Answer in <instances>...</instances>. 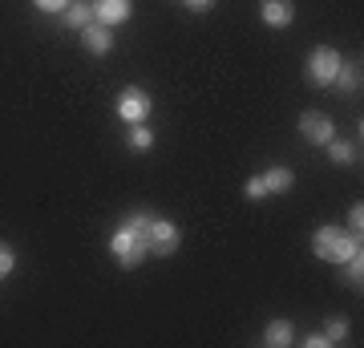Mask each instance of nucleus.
<instances>
[{"label": "nucleus", "instance_id": "1", "mask_svg": "<svg viewBox=\"0 0 364 348\" xmlns=\"http://www.w3.org/2000/svg\"><path fill=\"white\" fill-rule=\"evenodd\" d=\"M150 211H134L130 219L122 223L114 235H109V251L122 268H142L146 255H150V243H146V227H150Z\"/></svg>", "mask_w": 364, "mask_h": 348}, {"label": "nucleus", "instance_id": "2", "mask_svg": "<svg viewBox=\"0 0 364 348\" xmlns=\"http://www.w3.org/2000/svg\"><path fill=\"white\" fill-rule=\"evenodd\" d=\"M312 251H316V259H324V263H344V259H352L360 251V239L352 231H340V227L324 223V227H316V235H312Z\"/></svg>", "mask_w": 364, "mask_h": 348}, {"label": "nucleus", "instance_id": "3", "mask_svg": "<svg viewBox=\"0 0 364 348\" xmlns=\"http://www.w3.org/2000/svg\"><path fill=\"white\" fill-rule=\"evenodd\" d=\"M150 110H154V97H150L142 85H130V90L117 93V117H122L126 126H138V122H146V117H150Z\"/></svg>", "mask_w": 364, "mask_h": 348}, {"label": "nucleus", "instance_id": "4", "mask_svg": "<svg viewBox=\"0 0 364 348\" xmlns=\"http://www.w3.org/2000/svg\"><path fill=\"white\" fill-rule=\"evenodd\" d=\"M340 61H344V57H340L332 45H316V49L308 53V81H312V85H332Z\"/></svg>", "mask_w": 364, "mask_h": 348}, {"label": "nucleus", "instance_id": "5", "mask_svg": "<svg viewBox=\"0 0 364 348\" xmlns=\"http://www.w3.org/2000/svg\"><path fill=\"white\" fill-rule=\"evenodd\" d=\"M299 134H304V142L328 146L336 138V126H332V117L320 114V110H304V114H299Z\"/></svg>", "mask_w": 364, "mask_h": 348}, {"label": "nucleus", "instance_id": "6", "mask_svg": "<svg viewBox=\"0 0 364 348\" xmlns=\"http://www.w3.org/2000/svg\"><path fill=\"white\" fill-rule=\"evenodd\" d=\"M146 243H150V255H174L178 251V227L170 219H150Z\"/></svg>", "mask_w": 364, "mask_h": 348}, {"label": "nucleus", "instance_id": "7", "mask_svg": "<svg viewBox=\"0 0 364 348\" xmlns=\"http://www.w3.org/2000/svg\"><path fill=\"white\" fill-rule=\"evenodd\" d=\"M259 16H263V25L287 28L296 21V4H291V0H259Z\"/></svg>", "mask_w": 364, "mask_h": 348}, {"label": "nucleus", "instance_id": "8", "mask_svg": "<svg viewBox=\"0 0 364 348\" xmlns=\"http://www.w3.org/2000/svg\"><path fill=\"white\" fill-rule=\"evenodd\" d=\"M81 45L90 53H97V57H105V53L114 49V33H109V25H102V21H90V25L81 28Z\"/></svg>", "mask_w": 364, "mask_h": 348}, {"label": "nucleus", "instance_id": "9", "mask_svg": "<svg viewBox=\"0 0 364 348\" xmlns=\"http://www.w3.org/2000/svg\"><path fill=\"white\" fill-rule=\"evenodd\" d=\"M130 13H134V4L130 0H93V16L102 21V25H122V21H130Z\"/></svg>", "mask_w": 364, "mask_h": 348}, {"label": "nucleus", "instance_id": "10", "mask_svg": "<svg viewBox=\"0 0 364 348\" xmlns=\"http://www.w3.org/2000/svg\"><path fill=\"white\" fill-rule=\"evenodd\" d=\"M332 85H336L340 93H360V85H364L360 61H340V69H336V78H332Z\"/></svg>", "mask_w": 364, "mask_h": 348}, {"label": "nucleus", "instance_id": "11", "mask_svg": "<svg viewBox=\"0 0 364 348\" xmlns=\"http://www.w3.org/2000/svg\"><path fill=\"white\" fill-rule=\"evenodd\" d=\"M291 340H296V324L291 320H272L263 328V344L267 348H287Z\"/></svg>", "mask_w": 364, "mask_h": 348}, {"label": "nucleus", "instance_id": "12", "mask_svg": "<svg viewBox=\"0 0 364 348\" xmlns=\"http://www.w3.org/2000/svg\"><path fill=\"white\" fill-rule=\"evenodd\" d=\"M259 179H263V186H267V194H284V191H291L296 174H291L287 167H267Z\"/></svg>", "mask_w": 364, "mask_h": 348}, {"label": "nucleus", "instance_id": "13", "mask_svg": "<svg viewBox=\"0 0 364 348\" xmlns=\"http://www.w3.org/2000/svg\"><path fill=\"white\" fill-rule=\"evenodd\" d=\"M90 21H97V16H93V4H85V0H69V9H65V25L81 33V28L90 25Z\"/></svg>", "mask_w": 364, "mask_h": 348}, {"label": "nucleus", "instance_id": "14", "mask_svg": "<svg viewBox=\"0 0 364 348\" xmlns=\"http://www.w3.org/2000/svg\"><path fill=\"white\" fill-rule=\"evenodd\" d=\"M320 336H324V344H344V340H348V320H344V316H332Z\"/></svg>", "mask_w": 364, "mask_h": 348}, {"label": "nucleus", "instance_id": "15", "mask_svg": "<svg viewBox=\"0 0 364 348\" xmlns=\"http://www.w3.org/2000/svg\"><path fill=\"white\" fill-rule=\"evenodd\" d=\"M328 154H332V162H336V167H352V158H356V146H352V142H340V138H332V142H328Z\"/></svg>", "mask_w": 364, "mask_h": 348}, {"label": "nucleus", "instance_id": "16", "mask_svg": "<svg viewBox=\"0 0 364 348\" xmlns=\"http://www.w3.org/2000/svg\"><path fill=\"white\" fill-rule=\"evenodd\" d=\"M340 268H344V280H348V284H356V288L364 284V259H360V251H356L352 259H344Z\"/></svg>", "mask_w": 364, "mask_h": 348}, {"label": "nucleus", "instance_id": "17", "mask_svg": "<svg viewBox=\"0 0 364 348\" xmlns=\"http://www.w3.org/2000/svg\"><path fill=\"white\" fill-rule=\"evenodd\" d=\"M130 146H134V150H150V146H154V130H146L142 122L130 126Z\"/></svg>", "mask_w": 364, "mask_h": 348}, {"label": "nucleus", "instance_id": "18", "mask_svg": "<svg viewBox=\"0 0 364 348\" xmlns=\"http://www.w3.org/2000/svg\"><path fill=\"white\" fill-rule=\"evenodd\" d=\"M13 268H16V251L9 243H0V280H4V275H13Z\"/></svg>", "mask_w": 364, "mask_h": 348}, {"label": "nucleus", "instance_id": "19", "mask_svg": "<svg viewBox=\"0 0 364 348\" xmlns=\"http://www.w3.org/2000/svg\"><path fill=\"white\" fill-rule=\"evenodd\" d=\"M243 194H247L251 203H259V199H267V186H263V179L255 174V179H247V186H243Z\"/></svg>", "mask_w": 364, "mask_h": 348}, {"label": "nucleus", "instance_id": "20", "mask_svg": "<svg viewBox=\"0 0 364 348\" xmlns=\"http://www.w3.org/2000/svg\"><path fill=\"white\" fill-rule=\"evenodd\" d=\"M348 227H352V235L360 239V231H364V206H360V203H356V206L348 211Z\"/></svg>", "mask_w": 364, "mask_h": 348}, {"label": "nucleus", "instance_id": "21", "mask_svg": "<svg viewBox=\"0 0 364 348\" xmlns=\"http://www.w3.org/2000/svg\"><path fill=\"white\" fill-rule=\"evenodd\" d=\"M33 4H37L41 13H65L69 9V0H33Z\"/></svg>", "mask_w": 364, "mask_h": 348}, {"label": "nucleus", "instance_id": "22", "mask_svg": "<svg viewBox=\"0 0 364 348\" xmlns=\"http://www.w3.org/2000/svg\"><path fill=\"white\" fill-rule=\"evenodd\" d=\"M182 4H186L191 13H207V9H210V4H215V0H182Z\"/></svg>", "mask_w": 364, "mask_h": 348}]
</instances>
